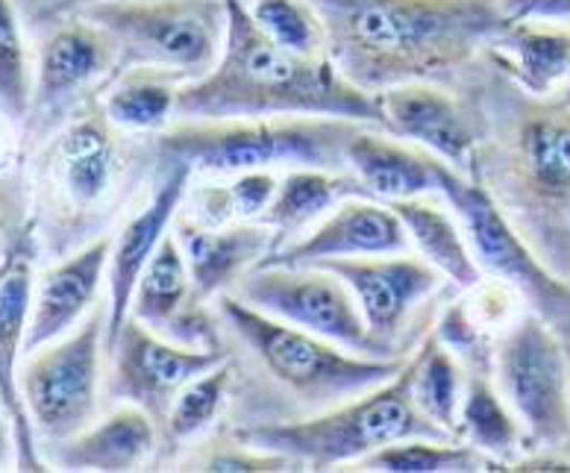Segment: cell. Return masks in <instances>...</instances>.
<instances>
[{
	"label": "cell",
	"instance_id": "cell-20",
	"mask_svg": "<svg viewBox=\"0 0 570 473\" xmlns=\"http://www.w3.org/2000/svg\"><path fill=\"white\" fill-rule=\"evenodd\" d=\"M188 165H168L165 171L156 174L154 195L132 215L118 238L112 242V256H109V324H107V353L112 347L115 335L121 333L124 321L130 318V303L141 274L150 265L154 254L168 236V227L177 218V209L188 191L191 180Z\"/></svg>",
	"mask_w": 570,
	"mask_h": 473
},
{
	"label": "cell",
	"instance_id": "cell-6",
	"mask_svg": "<svg viewBox=\"0 0 570 473\" xmlns=\"http://www.w3.org/2000/svg\"><path fill=\"white\" fill-rule=\"evenodd\" d=\"M45 174L53 186V204H62V227L68 242L107 236L112 215L132 197L141 183L156 180V165L147 132L121 136L109 121L100 98L89 100L66 124V130L45 150Z\"/></svg>",
	"mask_w": 570,
	"mask_h": 473
},
{
	"label": "cell",
	"instance_id": "cell-24",
	"mask_svg": "<svg viewBox=\"0 0 570 473\" xmlns=\"http://www.w3.org/2000/svg\"><path fill=\"white\" fill-rule=\"evenodd\" d=\"M435 159L421 145H403L397 136L380 127H362L347 145V168L365 183L376 200H409V197L439 195Z\"/></svg>",
	"mask_w": 570,
	"mask_h": 473
},
{
	"label": "cell",
	"instance_id": "cell-37",
	"mask_svg": "<svg viewBox=\"0 0 570 473\" xmlns=\"http://www.w3.org/2000/svg\"><path fill=\"white\" fill-rule=\"evenodd\" d=\"M432 333L439 335V342L444 344V347L453 351V356L462 362L464 371H480V374L494 376V351H498V347L491 351V344L485 342L482 329L468 318L462 300H450L448 306L441 309Z\"/></svg>",
	"mask_w": 570,
	"mask_h": 473
},
{
	"label": "cell",
	"instance_id": "cell-16",
	"mask_svg": "<svg viewBox=\"0 0 570 473\" xmlns=\"http://www.w3.org/2000/svg\"><path fill=\"white\" fill-rule=\"evenodd\" d=\"M7 268L0 277V401L7 406L16 435L18 471H48L41 459V444L36 435L33 417L27 412L21 388H18V359L24 353V335L30 309H33V262H36V220L7 247Z\"/></svg>",
	"mask_w": 570,
	"mask_h": 473
},
{
	"label": "cell",
	"instance_id": "cell-44",
	"mask_svg": "<svg viewBox=\"0 0 570 473\" xmlns=\"http://www.w3.org/2000/svg\"><path fill=\"white\" fill-rule=\"evenodd\" d=\"M568 283H570V274H568Z\"/></svg>",
	"mask_w": 570,
	"mask_h": 473
},
{
	"label": "cell",
	"instance_id": "cell-3",
	"mask_svg": "<svg viewBox=\"0 0 570 473\" xmlns=\"http://www.w3.org/2000/svg\"><path fill=\"white\" fill-rule=\"evenodd\" d=\"M224 347L233 365L224 430L297 424L389 383L406 367L344 351L309 329L294 327L233 292L215 297Z\"/></svg>",
	"mask_w": 570,
	"mask_h": 473
},
{
	"label": "cell",
	"instance_id": "cell-42",
	"mask_svg": "<svg viewBox=\"0 0 570 473\" xmlns=\"http://www.w3.org/2000/svg\"><path fill=\"white\" fill-rule=\"evenodd\" d=\"M509 3V12H512V18L518 21V16H521V9L530 3V0H505Z\"/></svg>",
	"mask_w": 570,
	"mask_h": 473
},
{
	"label": "cell",
	"instance_id": "cell-27",
	"mask_svg": "<svg viewBox=\"0 0 570 473\" xmlns=\"http://www.w3.org/2000/svg\"><path fill=\"white\" fill-rule=\"evenodd\" d=\"M459 438L494 459L500 471H509L518 453L530 444L521 417L514 415L503 392L491 383V374L468 371L462 408H459Z\"/></svg>",
	"mask_w": 570,
	"mask_h": 473
},
{
	"label": "cell",
	"instance_id": "cell-9",
	"mask_svg": "<svg viewBox=\"0 0 570 473\" xmlns=\"http://www.w3.org/2000/svg\"><path fill=\"white\" fill-rule=\"evenodd\" d=\"M439 195L459 215L464 238L471 245L473 259L482 270H489L505 286H512L530 309L538 312L547 324H553L570 342V283L559 277L535 247L518 233L512 220L489 195V188L468 174L450 168L444 159H435Z\"/></svg>",
	"mask_w": 570,
	"mask_h": 473
},
{
	"label": "cell",
	"instance_id": "cell-15",
	"mask_svg": "<svg viewBox=\"0 0 570 473\" xmlns=\"http://www.w3.org/2000/svg\"><path fill=\"white\" fill-rule=\"evenodd\" d=\"M107 403H130L154 417L156 430L165 424L177 394L195 376L206 374L227 359V351H191L174 344L141 321H124L121 333L109 347Z\"/></svg>",
	"mask_w": 570,
	"mask_h": 473
},
{
	"label": "cell",
	"instance_id": "cell-1",
	"mask_svg": "<svg viewBox=\"0 0 570 473\" xmlns=\"http://www.w3.org/2000/svg\"><path fill=\"white\" fill-rule=\"evenodd\" d=\"M476 124L471 174L535 254L570 274V86L532 95L489 59L459 91Z\"/></svg>",
	"mask_w": 570,
	"mask_h": 473
},
{
	"label": "cell",
	"instance_id": "cell-30",
	"mask_svg": "<svg viewBox=\"0 0 570 473\" xmlns=\"http://www.w3.org/2000/svg\"><path fill=\"white\" fill-rule=\"evenodd\" d=\"M177 89L174 77L154 68H127L115 73L104 91V112L115 127L130 132L168 130L177 115Z\"/></svg>",
	"mask_w": 570,
	"mask_h": 473
},
{
	"label": "cell",
	"instance_id": "cell-4",
	"mask_svg": "<svg viewBox=\"0 0 570 473\" xmlns=\"http://www.w3.org/2000/svg\"><path fill=\"white\" fill-rule=\"evenodd\" d=\"M227 3V41L204 80L177 89L174 121L256 118V115H333L385 130L374 95L344 80L330 57H301L265 36L245 0Z\"/></svg>",
	"mask_w": 570,
	"mask_h": 473
},
{
	"label": "cell",
	"instance_id": "cell-26",
	"mask_svg": "<svg viewBox=\"0 0 570 473\" xmlns=\"http://www.w3.org/2000/svg\"><path fill=\"white\" fill-rule=\"evenodd\" d=\"M489 59L532 95H550L570 77V24L512 21L489 48Z\"/></svg>",
	"mask_w": 570,
	"mask_h": 473
},
{
	"label": "cell",
	"instance_id": "cell-13",
	"mask_svg": "<svg viewBox=\"0 0 570 473\" xmlns=\"http://www.w3.org/2000/svg\"><path fill=\"white\" fill-rule=\"evenodd\" d=\"M238 300L371 359H400L367 329L351 286L321 265H256L233 288Z\"/></svg>",
	"mask_w": 570,
	"mask_h": 473
},
{
	"label": "cell",
	"instance_id": "cell-39",
	"mask_svg": "<svg viewBox=\"0 0 570 473\" xmlns=\"http://www.w3.org/2000/svg\"><path fill=\"white\" fill-rule=\"evenodd\" d=\"M27 16L39 21V24H59L71 16H80L86 7L95 3H107V0H24Z\"/></svg>",
	"mask_w": 570,
	"mask_h": 473
},
{
	"label": "cell",
	"instance_id": "cell-19",
	"mask_svg": "<svg viewBox=\"0 0 570 473\" xmlns=\"http://www.w3.org/2000/svg\"><path fill=\"white\" fill-rule=\"evenodd\" d=\"M409 247L412 238L406 224L385 200L347 197L306 236L268 254L259 265H312V262L347 259V256L409 254Z\"/></svg>",
	"mask_w": 570,
	"mask_h": 473
},
{
	"label": "cell",
	"instance_id": "cell-14",
	"mask_svg": "<svg viewBox=\"0 0 570 473\" xmlns=\"http://www.w3.org/2000/svg\"><path fill=\"white\" fill-rule=\"evenodd\" d=\"M118 73L112 36L82 16L50 27L39 48L33 104L27 112V141H45L71 109L100 98Z\"/></svg>",
	"mask_w": 570,
	"mask_h": 473
},
{
	"label": "cell",
	"instance_id": "cell-38",
	"mask_svg": "<svg viewBox=\"0 0 570 473\" xmlns=\"http://www.w3.org/2000/svg\"><path fill=\"white\" fill-rule=\"evenodd\" d=\"M24 227L27 220L21 188H16V183H0V247L12 245Z\"/></svg>",
	"mask_w": 570,
	"mask_h": 473
},
{
	"label": "cell",
	"instance_id": "cell-22",
	"mask_svg": "<svg viewBox=\"0 0 570 473\" xmlns=\"http://www.w3.org/2000/svg\"><path fill=\"white\" fill-rule=\"evenodd\" d=\"M109 256H112V238L98 236L41 277L27 321L24 356L68 335L86 312L95 309Z\"/></svg>",
	"mask_w": 570,
	"mask_h": 473
},
{
	"label": "cell",
	"instance_id": "cell-33",
	"mask_svg": "<svg viewBox=\"0 0 570 473\" xmlns=\"http://www.w3.org/2000/svg\"><path fill=\"white\" fill-rule=\"evenodd\" d=\"M279 180L268 168L242 171L229 186H200L191 191L195 218L206 227H227L233 220H256L277 195Z\"/></svg>",
	"mask_w": 570,
	"mask_h": 473
},
{
	"label": "cell",
	"instance_id": "cell-34",
	"mask_svg": "<svg viewBox=\"0 0 570 473\" xmlns=\"http://www.w3.org/2000/svg\"><path fill=\"white\" fill-rule=\"evenodd\" d=\"M171 465L179 471H209V473H283V471H303L301 462L274 453V450L253 447L229 430L218 426V433L213 438H206L204 444H191L174 459Z\"/></svg>",
	"mask_w": 570,
	"mask_h": 473
},
{
	"label": "cell",
	"instance_id": "cell-28",
	"mask_svg": "<svg viewBox=\"0 0 570 473\" xmlns=\"http://www.w3.org/2000/svg\"><path fill=\"white\" fill-rule=\"evenodd\" d=\"M389 206L406 224L409 238L415 242L417 254L432 262L459 292L480 286V262L473 259L471 245L462 236L464 229H459L450 209L439 206L435 200H424V197L389 200Z\"/></svg>",
	"mask_w": 570,
	"mask_h": 473
},
{
	"label": "cell",
	"instance_id": "cell-41",
	"mask_svg": "<svg viewBox=\"0 0 570 473\" xmlns=\"http://www.w3.org/2000/svg\"><path fill=\"white\" fill-rule=\"evenodd\" d=\"M16 462V435H12V421L0 401V471Z\"/></svg>",
	"mask_w": 570,
	"mask_h": 473
},
{
	"label": "cell",
	"instance_id": "cell-35",
	"mask_svg": "<svg viewBox=\"0 0 570 473\" xmlns=\"http://www.w3.org/2000/svg\"><path fill=\"white\" fill-rule=\"evenodd\" d=\"M265 36L301 57H326V30L312 0H245Z\"/></svg>",
	"mask_w": 570,
	"mask_h": 473
},
{
	"label": "cell",
	"instance_id": "cell-17",
	"mask_svg": "<svg viewBox=\"0 0 570 473\" xmlns=\"http://www.w3.org/2000/svg\"><path fill=\"white\" fill-rule=\"evenodd\" d=\"M130 315L168 342L191 351H227L215 306L200 300L177 236L168 233L141 274Z\"/></svg>",
	"mask_w": 570,
	"mask_h": 473
},
{
	"label": "cell",
	"instance_id": "cell-12",
	"mask_svg": "<svg viewBox=\"0 0 570 473\" xmlns=\"http://www.w3.org/2000/svg\"><path fill=\"white\" fill-rule=\"evenodd\" d=\"M494 380L530 447L570 453V342L527 309L494 351Z\"/></svg>",
	"mask_w": 570,
	"mask_h": 473
},
{
	"label": "cell",
	"instance_id": "cell-21",
	"mask_svg": "<svg viewBox=\"0 0 570 473\" xmlns=\"http://www.w3.org/2000/svg\"><path fill=\"white\" fill-rule=\"evenodd\" d=\"M174 236L186 254L195 294L209 303L218 294L233 292L247 270L274 254V229L259 220L206 227L191 215H179L174 218Z\"/></svg>",
	"mask_w": 570,
	"mask_h": 473
},
{
	"label": "cell",
	"instance_id": "cell-11",
	"mask_svg": "<svg viewBox=\"0 0 570 473\" xmlns=\"http://www.w3.org/2000/svg\"><path fill=\"white\" fill-rule=\"evenodd\" d=\"M351 286L367 329L394 356H412L432 333L441 303L459 292L424 256L385 254L312 262Z\"/></svg>",
	"mask_w": 570,
	"mask_h": 473
},
{
	"label": "cell",
	"instance_id": "cell-29",
	"mask_svg": "<svg viewBox=\"0 0 570 473\" xmlns=\"http://www.w3.org/2000/svg\"><path fill=\"white\" fill-rule=\"evenodd\" d=\"M229 383H233V365H229V359H224L213 371L195 376L177 394L165 424L159 426V447H156L154 465L174 462L183 450L191 447L200 435H206L215 424L224 421Z\"/></svg>",
	"mask_w": 570,
	"mask_h": 473
},
{
	"label": "cell",
	"instance_id": "cell-40",
	"mask_svg": "<svg viewBox=\"0 0 570 473\" xmlns=\"http://www.w3.org/2000/svg\"><path fill=\"white\" fill-rule=\"evenodd\" d=\"M521 18H541V21H556V24H570V0H530L521 9Z\"/></svg>",
	"mask_w": 570,
	"mask_h": 473
},
{
	"label": "cell",
	"instance_id": "cell-5",
	"mask_svg": "<svg viewBox=\"0 0 570 473\" xmlns=\"http://www.w3.org/2000/svg\"><path fill=\"white\" fill-rule=\"evenodd\" d=\"M367 124L333 115H256V118H195L147 132L156 174L168 165L191 171L242 174L259 168H321L351 171L347 145Z\"/></svg>",
	"mask_w": 570,
	"mask_h": 473
},
{
	"label": "cell",
	"instance_id": "cell-2",
	"mask_svg": "<svg viewBox=\"0 0 570 473\" xmlns=\"http://www.w3.org/2000/svg\"><path fill=\"white\" fill-rule=\"evenodd\" d=\"M326 57L344 80L376 95L400 82L462 91L514 18L505 0H312Z\"/></svg>",
	"mask_w": 570,
	"mask_h": 473
},
{
	"label": "cell",
	"instance_id": "cell-8",
	"mask_svg": "<svg viewBox=\"0 0 570 473\" xmlns=\"http://www.w3.org/2000/svg\"><path fill=\"white\" fill-rule=\"evenodd\" d=\"M80 16L112 36L118 71L154 68L179 86L218 66L229 24L224 0H107Z\"/></svg>",
	"mask_w": 570,
	"mask_h": 473
},
{
	"label": "cell",
	"instance_id": "cell-25",
	"mask_svg": "<svg viewBox=\"0 0 570 473\" xmlns=\"http://www.w3.org/2000/svg\"><path fill=\"white\" fill-rule=\"evenodd\" d=\"M347 197H374L353 171H321L292 168L277 186V195L259 215V224L274 229V250L292 245L294 238L318 224Z\"/></svg>",
	"mask_w": 570,
	"mask_h": 473
},
{
	"label": "cell",
	"instance_id": "cell-31",
	"mask_svg": "<svg viewBox=\"0 0 570 473\" xmlns=\"http://www.w3.org/2000/svg\"><path fill=\"white\" fill-rule=\"evenodd\" d=\"M464 380H468V371L453 356V351L439 342V335L430 333L417 344L412 353V397L430 421L444 426L456 438Z\"/></svg>",
	"mask_w": 570,
	"mask_h": 473
},
{
	"label": "cell",
	"instance_id": "cell-10",
	"mask_svg": "<svg viewBox=\"0 0 570 473\" xmlns=\"http://www.w3.org/2000/svg\"><path fill=\"white\" fill-rule=\"evenodd\" d=\"M107 324L109 303H95L89 318L57 342L27 353L18 367V388L41 447L71 438L98 421Z\"/></svg>",
	"mask_w": 570,
	"mask_h": 473
},
{
	"label": "cell",
	"instance_id": "cell-23",
	"mask_svg": "<svg viewBox=\"0 0 570 473\" xmlns=\"http://www.w3.org/2000/svg\"><path fill=\"white\" fill-rule=\"evenodd\" d=\"M156 447L159 430L154 417L139 406L118 403L109 415L98 417L82 433L59 441L48 465H57L59 471H139L156 459Z\"/></svg>",
	"mask_w": 570,
	"mask_h": 473
},
{
	"label": "cell",
	"instance_id": "cell-36",
	"mask_svg": "<svg viewBox=\"0 0 570 473\" xmlns=\"http://www.w3.org/2000/svg\"><path fill=\"white\" fill-rule=\"evenodd\" d=\"M33 104V73L27 59L21 18L12 0H0V109L24 121Z\"/></svg>",
	"mask_w": 570,
	"mask_h": 473
},
{
	"label": "cell",
	"instance_id": "cell-7",
	"mask_svg": "<svg viewBox=\"0 0 570 473\" xmlns=\"http://www.w3.org/2000/svg\"><path fill=\"white\" fill-rule=\"evenodd\" d=\"M253 447L274 450L301 462L303 471L356 465L367 453L409 438L459 441L417 408L412 397V356L394 380L326 408L321 415L279 426L229 430Z\"/></svg>",
	"mask_w": 570,
	"mask_h": 473
},
{
	"label": "cell",
	"instance_id": "cell-18",
	"mask_svg": "<svg viewBox=\"0 0 570 473\" xmlns=\"http://www.w3.org/2000/svg\"><path fill=\"white\" fill-rule=\"evenodd\" d=\"M374 98L385 118V132L426 147L450 168L471 174L476 124L462 95L435 82H400L376 91Z\"/></svg>",
	"mask_w": 570,
	"mask_h": 473
},
{
	"label": "cell",
	"instance_id": "cell-32",
	"mask_svg": "<svg viewBox=\"0 0 570 473\" xmlns=\"http://www.w3.org/2000/svg\"><path fill=\"white\" fill-rule=\"evenodd\" d=\"M356 471L374 473H473L500 471L494 459L471 447L468 441L409 438L358 459Z\"/></svg>",
	"mask_w": 570,
	"mask_h": 473
},
{
	"label": "cell",
	"instance_id": "cell-43",
	"mask_svg": "<svg viewBox=\"0 0 570 473\" xmlns=\"http://www.w3.org/2000/svg\"><path fill=\"white\" fill-rule=\"evenodd\" d=\"M3 268H7V259H0V277H3Z\"/></svg>",
	"mask_w": 570,
	"mask_h": 473
}]
</instances>
